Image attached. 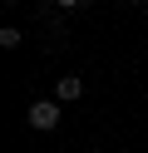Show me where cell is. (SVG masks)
Instances as JSON below:
<instances>
[{
	"instance_id": "6da1fadb",
	"label": "cell",
	"mask_w": 148,
	"mask_h": 153,
	"mask_svg": "<svg viewBox=\"0 0 148 153\" xmlns=\"http://www.w3.org/2000/svg\"><path fill=\"white\" fill-rule=\"evenodd\" d=\"M54 123H59V99H39V104H30V128L49 133Z\"/></svg>"
},
{
	"instance_id": "7a4b0ae2",
	"label": "cell",
	"mask_w": 148,
	"mask_h": 153,
	"mask_svg": "<svg viewBox=\"0 0 148 153\" xmlns=\"http://www.w3.org/2000/svg\"><path fill=\"white\" fill-rule=\"evenodd\" d=\"M79 94H84V79H79V74H64V79H54V99H59V104L79 99Z\"/></svg>"
},
{
	"instance_id": "3957f363",
	"label": "cell",
	"mask_w": 148,
	"mask_h": 153,
	"mask_svg": "<svg viewBox=\"0 0 148 153\" xmlns=\"http://www.w3.org/2000/svg\"><path fill=\"white\" fill-rule=\"evenodd\" d=\"M20 40H25V35H20V30H15V25H5V30H0V45H5V50H15V45H20Z\"/></svg>"
},
{
	"instance_id": "277c9868",
	"label": "cell",
	"mask_w": 148,
	"mask_h": 153,
	"mask_svg": "<svg viewBox=\"0 0 148 153\" xmlns=\"http://www.w3.org/2000/svg\"><path fill=\"white\" fill-rule=\"evenodd\" d=\"M59 5H69V10H74V5H84V0H59Z\"/></svg>"
},
{
	"instance_id": "5b68a950",
	"label": "cell",
	"mask_w": 148,
	"mask_h": 153,
	"mask_svg": "<svg viewBox=\"0 0 148 153\" xmlns=\"http://www.w3.org/2000/svg\"><path fill=\"white\" fill-rule=\"evenodd\" d=\"M128 5H143V0H128Z\"/></svg>"
}]
</instances>
